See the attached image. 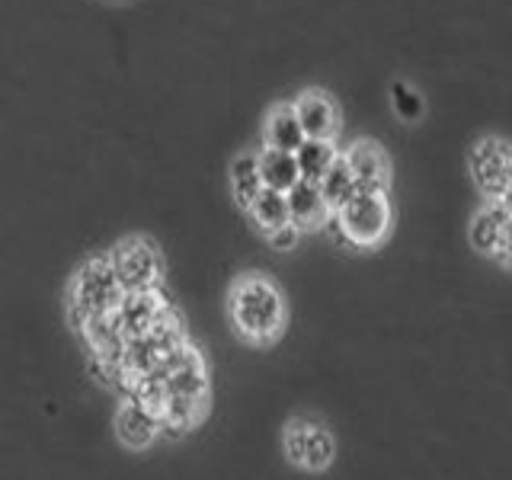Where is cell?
<instances>
[{
  "label": "cell",
  "instance_id": "obj_13",
  "mask_svg": "<svg viewBox=\"0 0 512 480\" xmlns=\"http://www.w3.org/2000/svg\"><path fill=\"white\" fill-rule=\"evenodd\" d=\"M509 218H512V212L503 202H487V208H480V212L474 215V221H471L474 250L496 256V250H500V240H503V228H506Z\"/></svg>",
  "mask_w": 512,
  "mask_h": 480
},
{
  "label": "cell",
  "instance_id": "obj_5",
  "mask_svg": "<svg viewBox=\"0 0 512 480\" xmlns=\"http://www.w3.org/2000/svg\"><path fill=\"white\" fill-rule=\"evenodd\" d=\"M471 176L490 202H500L512 186V144L503 138H484L471 148Z\"/></svg>",
  "mask_w": 512,
  "mask_h": 480
},
{
  "label": "cell",
  "instance_id": "obj_22",
  "mask_svg": "<svg viewBox=\"0 0 512 480\" xmlns=\"http://www.w3.org/2000/svg\"><path fill=\"white\" fill-rule=\"evenodd\" d=\"M500 202H503V205H506V208H509V212H512V186H509V189H506V196H503V199H500Z\"/></svg>",
  "mask_w": 512,
  "mask_h": 480
},
{
  "label": "cell",
  "instance_id": "obj_3",
  "mask_svg": "<svg viewBox=\"0 0 512 480\" xmlns=\"http://www.w3.org/2000/svg\"><path fill=\"white\" fill-rule=\"evenodd\" d=\"M391 221H394V208H391L388 192L356 189L352 199L333 215L330 234L336 237V244H343V247L372 250L388 237Z\"/></svg>",
  "mask_w": 512,
  "mask_h": 480
},
{
  "label": "cell",
  "instance_id": "obj_6",
  "mask_svg": "<svg viewBox=\"0 0 512 480\" xmlns=\"http://www.w3.org/2000/svg\"><path fill=\"white\" fill-rule=\"evenodd\" d=\"M282 445H285L288 461L298 464V468H308V471L330 468L333 452H336L330 429L317 420H308V416H298V420L288 423Z\"/></svg>",
  "mask_w": 512,
  "mask_h": 480
},
{
  "label": "cell",
  "instance_id": "obj_18",
  "mask_svg": "<svg viewBox=\"0 0 512 480\" xmlns=\"http://www.w3.org/2000/svg\"><path fill=\"white\" fill-rule=\"evenodd\" d=\"M317 186H320V192H324L327 205L333 208V215L340 212V208L352 199V192L359 189V186H356V176H352V170H349L346 154H340V157L333 160V167L327 170V176H324V180H320Z\"/></svg>",
  "mask_w": 512,
  "mask_h": 480
},
{
  "label": "cell",
  "instance_id": "obj_10",
  "mask_svg": "<svg viewBox=\"0 0 512 480\" xmlns=\"http://www.w3.org/2000/svg\"><path fill=\"white\" fill-rule=\"evenodd\" d=\"M116 432H119V442L125 448L141 452V448L154 445V439L164 432V426H160L154 416L138 404V400L122 397V407L116 410Z\"/></svg>",
  "mask_w": 512,
  "mask_h": 480
},
{
  "label": "cell",
  "instance_id": "obj_2",
  "mask_svg": "<svg viewBox=\"0 0 512 480\" xmlns=\"http://www.w3.org/2000/svg\"><path fill=\"white\" fill-rule=\"evenodd\" d=\"M125 295L128 292L109 256H93V260H87L74 272L71 288H68V317L74 330H80L93 317L119 311Z\"/></svg>",
  "mask_w": 512,
  "mask_h": 480
},
{
  "label": "cell",
  "instance_id": "obj_12",
  "mask_svg": "<svg viewBox=\"0 0 512 480\" xmlns=\"http://www.w3.org/2000/svg\"><path fill=\"white\" fill-rule=\"evenodd\" d=\"M288 208H292V224H298L301 231H317L333 221V208L317 183H298L288 192Z\"/></svg>",
  "mask_w": 512,
  "mask_h": 480
},
{
  "label": "cell",
  "instance_id": "obj_17",
  "mask_svg": "<svg viewBox=\"0 0 512 480\" xmlns=\"http://www.w3.org/2000/svg\"><path fill=\"white\" fill-rule=\"evenodd\" d=\"M340 154L343 151H336L333 141H314V138H308L295 151L298 167H301V180L304 183H320L327 176V170L333 167V160L340 157Z\"/></svg>",
  "mask_w": 512,
  "mask_h": 480
},
{
  "label": "cell",
  "instance_id": "obj_21",
  "mask_svg": "<svg viewBox=\"0 0 512 480\" xmlns=\"http://www.w3.org/2000/svg\"><path fill=\"white\" fill-rule=\"evenodd\" d=\"M496 260H500L503 266H512V218L503 228V240H500V250H496Z\"/></svg>",
  "mask_w": 512,
  "mask_h": 480
},
{
  "label": "cell",
  "instance_id": "obj_9",
  "mask_svg": "<svg viewBox=\"0 0 512 480\" xmlns=\"http://www.w3.org/2000/svg\"><path fill=\"white\" fill-rule=\"evenodd\" d=\"M343 154L349 160V170H352V176H356V186L359 189L388 192V183H391V160H388V154H384V148H381L378 141L359 138V141H352Z\"/></svg>",
  "mask_w": 512,
  "mask_h": 480
},
{
  "label": "cell",
  "instance_id": "obj_20",
  "mask_svg": "<svg viewBox=\"0 0 512 480\" xmlns=\"http://www.w3.org/2000/svg\"><path fill=\"white\" fill-rule=\"evenodd\" d=\"M266 240H269L272 250H295L298 240H301V228H298V224H285V228L266 234Z\"/></svg>",
  "mask_w": 512,
  "mask_h": 480
},
{
  "label": "cell",
  "instance_id": "obj_11",
  "mask_svg": "<svg viewBox=\"0 0 512 480\" xmlns=\"http://www.w3.org/2000/svg\"><path fill=\"white\" fill-rule=\"evenodd\" d=\"M308 141L301 128V119L292 103H279L269 109L266 125H263V148L272 151H285V154H295L301 144Z\"/></svg>",
  "mask_w": 512,
  "mask_h": 480
},
{
  "label": "cell",
  "instance_id": "obj_1",
  "mask_svg": "<svg viewBox=\"0 0 512 480\" xmlns=\"http://www.w3.org/2000/svg\"><path fill=\"white\" fill-rule=\"evenodd\" d=\"M228 308L237 336L253 346L276 343L285 330V298L263 272H247L231 285Z\"/></svg>",
  "mask_w": 512,
  "mask_h": 480
},
{
  "label": "cell",
  "instance_id": "obj_14",
  "mask_svg": "<svg viewBox=\"0 0 512 480\" xmlns=\"http://www.w3.org/2000/svg\"><path fill=\"white\" fill-rule=\"evenodd\" d=\"M260 173H263V183L266 189H276V192H292L301 180V167H298V157L295 154H285V151H272L263 148L260 154Z\"/></svg>",
  "mask_w": 512,
  "mask_h": 480
},
{
  "label": "cell",
  "instance_id": "obj_16",
  "mask_svg": "<svg viewBox=\"0 0 512 480\" xmlns=\"http://www.w3.org/2000/svg\"><path fill=\"white\" fill-rule=\"evenodd\" d=\"M266 189L263 173H260V157L240 154L231 164V196L237 199L240 208H250L253 199Z\"/></svg>",
  "mask_w": 512,
  "mask_h": 480
},
{
  "label": "cell",
  "instance_id": "obj_19",
  "mask_svg": "<svg viewBox=\"0 0 512 480\" xmlns=\"http://www.w3.org/2000/svg\"><path fill=\"white\" fill-rule=\"evenodd\" d=\"M391 106L404 122H416L423 116V96L416 93L410 84H400V80L391 87Z\"/></svg>",
  "mask_w": 512,
  "mask_h": 480
},
{
  "label": "cell",
  "instance_id": "obj_4",
  "mask_svg": "<svg viewBox=\"0 0 512 480\" xmlns=\"http://www.w3.org/2000/svg\"><path fill=\"white\" fill-rule=\"evenodd\" d=\"M112 266H116L125 292H141V288H154L164 279V256L157 244L148 237H128L116 250L109 253Z\"/></svg>",
  "mask_w": 512,
  "mask_h": 480
},
{
  "label": "cell",
  "instance_id": "obj_7",
  "mask_svg": "<svg viewBox=\"0 0 512 480\" xmlns=\"http://www.w3.org/2000/svg\"><path fill=\"white\" fill-rule=\"evenodd\" d=\"M167 314H173V301L164 292V285L141 288V292H128L125 301H122V308H119V320H122L128 340L151 333Z\"/></svg>",
  "mask_w": 512,
  "mask_h": 480
},
{
  "label": "cell",
  "instance_id": "obj_8",
  "mask_svg": "<svg viewBox=\"0 0 512 480\" xmlns=\"http://www.w3.org/2000/svg\"><path fill=\"white\" fill-rule=\"evenodd\" d=\"M298 119H301V128L304 135L314 138V141H333L340 135L343 128V116H340V106L330 93L324 90H304L298 93V100L292 103Z\"/></svg>",
  "mask_w": 512,
  "mask_h": 480
},
{
  "label": "cell",
  "instance_id": "obj_15",
  "mask_svg": "<svg viewBox=\"0 0 512 480\" xmlns=\"http://www.w3.org/2000/svg\"><path fill=\"white\" fill-rule=\"evenodd\" d=\"M253 224L260 228L263 234H272L285 228V224H292V208H288V196L285 192H276V189H263L260 196L253 199V205L247 208Z\"/></svg>",
  "mask_w": 512,
  "mask_h": 480
}]
</instances>
